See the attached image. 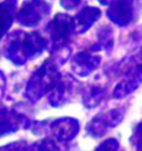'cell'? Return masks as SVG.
<instances>
[{"mask_svg": "<svg viewBox=\"0 0 142 151\" xmlns=\"http://www.w3.org/2000/svg\"><path fill=\"white\" fill-rule=\"evenodd\" d=\"M122 117V112L119 109H112L100 113L88 124V132L92 137H100L110 128L115 127L117 123L121 121Z\"/></svg>", "mask_w": 142, "mask_h": 151, "instance_id": "cell-2", "label": "cell"}, {"mask_svg": "<svg viewBox=\"0 0 142 151\" xmlns=\"http://www.w3.org/2000/svg\"><path fill=\"white\" fill-rule=\"evenodd\" d=\"M59 73H57V71L53 70L51 67H42L30 79V82L27 87L28 99L31 101H37L42 98V96L53 89V87L57 85Z\"/></svg>", "mask_w": 142, "mask_h": 151, "instance_id": "cell-1", "label": "cell"}, {"mask_svg": "<svg viewBox=\"0 0 142 151\" xmlns=\"http://www.w3.org/2000/svg\"><path fill=\"white\" fill-rule=\"evenodd\" d=\"M24 123L22 116L14 110L0 109V137L17 131Z\"/></svg>", "mask_w": 142, "mask_h": 151, "instance_id": "cell-4", "label": "cell"}, {"mask_svg": "<svg viewBox=\"0 0 142 151\" xmlns=\"http://www.w3.org/2000/svg\"><path fill=\"white\" fill-rule=\"evenodd\" d=\"M49 130L59 142H68L77 136L79 131V122L73 118H61L50 124Z\"/></svg>", "mask_w": 142, "mask_h": 151, "instance_id": "cell-3", "label": "cell"}, {"mask_svg": "<svg viewBox=\"0 0 142 151\" xmlns=\"http://www.w3.org/2000/svg\"><path fill=\"white\" fill-rule=\"evenodd\" d=\"M24 147L22 142H11L7 146L0 147V151H22Z\"/></svg>", "mask_w": 142, "mask_h": 151, "instance_id": "cell-7", "label": "cell"}, {"mask_svg": "<svg viewBox=\"0 0 142 151\" xmlns=\"http://www.w3.org/2000/svg\"><path fill=\"white\" fill-rule=\"evenodd\" d=\"M118 149L119 142L113 138H110V139H107L103 142H101L99 146L95 148V151H118Z\"/></svg>", "mask_w": 142, "mask_h": 151, "instance_id": "cell-6", "label": "cell"}, {"mask_svg": "<svg viewBox=\"0 0 142 151\" xmlns=\"http://www.w3.org/2000/svg\"><path fill=\"white\" fill-rule=\"evenodd\" d=\"M22 151H62L58 140L53 139H43L41 141H37L28 147H24Z\"/></svg>", "mask_w": 142, "mask_h": 151, "instance_id": "cell-5", "label": "cell"}]
</instances>
